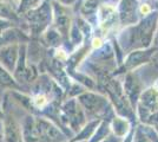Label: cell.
<instances>
[{
    "instance_id": "6da1fadb",
    "label": "cell",
    "mask_w": 158,
    "mask_h": 142,
    "mask_svg": "<svg viewBox=\"0 0 158 142\" xmlns=\"http://www.w3.org/2000/svg\"><path fill=\"white\" fill-rule=\"evenodd\" d=\"M18 57V46L7 45L0 50V63L7 70H13Z\"/></svg>"
},
{
    "instance_id": "7a4b0ae2",
    "label": "cell",
    "mask_w": 158,
    "mask_h": 142,
    "mask_svg": "<svg viewBox=\"0 0 158 142\" xmlns=\"http://www.w3.org/2000/svg\"><path fill=\"white\" fill-rule=\"evenodd\" d=\"M4 128H5V137L7 142H18L19 140V127L13 120V117L7 116L4 122Z\"/></svg>"
},
{
    "instance_id": "3957f363",
    "label": "cell",
    "mask_w": 158,
    "mask_h": 142,
    "mask_svg": "<svg viewBox=\"0 0 158 142\" xmlns=\"http://www.w3.org/2000/svg\"><path fill=\"white\" fill-rule=\"evenodd\" d=\"M0 84L6 85V87H14L15 85V82L12 78V76L8 74V71L2 65H0Z\"/></svg>"
},
{
    "instance_id": "277c9868",
    "label": "cell",
    "mask_w": 158,
    "mask_h": 142,
    "mask_svg": "<svg viewBox=\"0 0 158 142\" xmlns=\"http://www.w3.org/2000/svg\"><path fill=\"white\" fill-rule=\"evenodd\" d=\"M0 18L2 19H15L17 15L14 14V12L12 11V8L6 5V4H2L0 2Z\"/></svg>"
},
{
    "instance_id": "5b68a950",
    "label": "cell",
    "mask_w": 158,
    "mask_h": 142,
    "mask_svg": "<svg viewBox=\"0 0 158 142\" xmlns=\"http://www.w3.org/2000/svg\"><path fill=\"white\" fill-rule=\"evenodd\" d=\"M33 1H34V0H23V2L20 4V10H21V8H23V10L28 8V7L31 6V4H33Z\"/></svg>"
},
{
    "instance_id": "8992f818",
    "label": "cell",
    "mask_w": 158,
    "mask_h": 142,
    "mask_svg": "<svg viewBox=\"0 0 158 142\" xmlns=\"http://www.w3.org/2000/svg\"><path fill=\"white\" fill-rule=\"evenodd\" d=\"M0 142H2V141H1V140H0Z\"/></svg>"
}]
</instances>
